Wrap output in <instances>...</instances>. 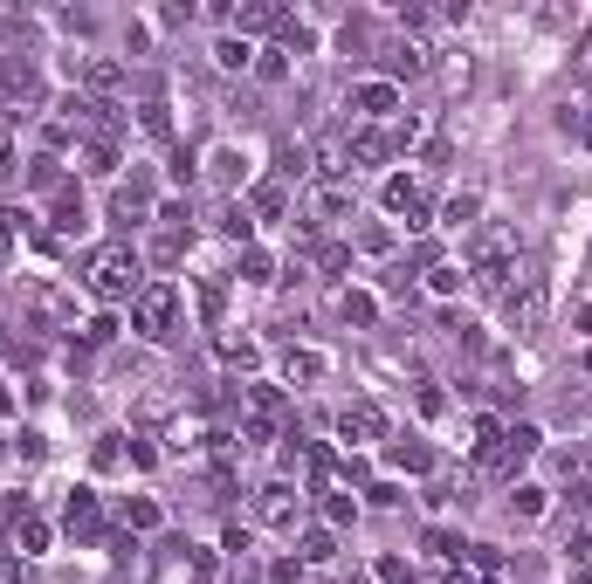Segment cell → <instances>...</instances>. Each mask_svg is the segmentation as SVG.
Listing matches in <instances>:
<instances>
[{"label": "cell", "instance_id": "cell-28", "mask_svg": "<svg viewBox=\"0 0 592 584\" xmlns=\"http://www.w3.org/2000/svg\"><path fill=\"white\" fill-rule=\"evenodd\" d=\"M475 214H483V193H454L441 206V227H475Z\"/></svg>", "mask_w": 592, "mask_h": 584}, {"label": "cell", "instance_id": "cell-11", "mask_svg": "<svg viewBox=\"0 0 592 584\" xmlns=\"http://www.w3.org/2000/svg\"><path fill=\"white\" fill-rule=\"evenodd\" d=\"M386 214H406V227H427V193L413 179H386Z\"/></svg>", "mask_w": 592, "mask_h": 584}, {"label": "cell", "instance_id": "cell-10", "mask_svg": "<svg viewBox=\"0 0 592 584\" xmlns=\"http://www.w3.org/2000/svg\"><path fill=\"white\" fill-rule=\"evenodd\" d=\"M344 214H352V186H344V179H324V186L311 193V227H331V220H344Z\"/></svg>", "mask_w": 592, "mask_h": 584}, {"label": "cell", "instance_id": "cell-43", "mask_svg": "<svg viewBox=\"0 0 592 584\" xmlns=\"http://www.w3.org/2000/svg\"><path fill=\"white\" fill-rule=\"evenodd\" d=\"M228 550L241 557V570H249V550H255V529H241V523H228Z\"/></svg>", "mask_w": 592, "mask_h": 584}, {"label": "cell", "instance_id": "cell-25", "mask_svg": "<svg viewBox=\"0 0 592 584\" xmlns=\"http://www.w3.org/2000/svg\"><path fill=\"white\" fill-rule=\"evenodd\" d=\"M138 131H145L152 145H172V110L158 104V96H152V104H138Z\"/></svg>", "mask_w": 592, "mask_h": 584}, {"label": "cell", "instance_id": "cell-19", "mask_svg": "<svg viewBox=\"0 0 592 584\" xmlns=\"http://www.w3.org/2000/svg\"><path fill=\"white\" fill-rule=\"evenodd\" d=\"M83 83H90V96L110 104V90H125V69H117L110 55H90V62H83Z\"/></svg>", "mask_w": 592, "mask_h": 584}, {"label": "cell", "instance_id": "cell-54", "mask_svg": "<svg viewBox=\"0 0 592 584\" xmlns=\"http://www.w3.org/2000/svg\"><path fill=\"white\" fill-rule=\"evenodd\" d=\"M7 179H15V145L0 138V186H7Z\"/></svg>", "mask_w": 592, "mask_h": 584}, {"label": "cell", "instance_id": "cell-29", "mask_svg": "<svg viewBox=\"0 0 592 584\" xmlns=\"http://www.w3.org/2000/svg\"><path fill=\"white\" fill-rule=\"evenodd\" d=\"M187 241H193V234H172V227H158V241H152V262H158V268H179V262H187Z\"/></svg>", "mask_w": 592, "mask_h": 584}, {"label": "cell", "instance_id": "cell-2", "mask_svg": "<svg viewBox=\"0 0 592 584\" xmlns=\"http://www.w3.org/2000/svg\"><path fill=\"white\" fill-rule=\"evenodd\" d=\"M545 317H551V289H545V276L530 262H516V282L503 289V323H510L516 337H530V330H545Z\"/></svg>", "mask_w": 592, "mask_h": 584}, {"label": "cell", "instance_id": "cell-21", "mask_svg": "<svg viewBox=\"0 0 592 584\" xmlns=\"http://www.w3.org/2000/svg\"><path fill=\"white\" fill-rule=\"evenodd\" d=\"M63 158H48V152H35L28 158V193H63Z\"/></svg>", "mask_w": 592, "mask_h": 584}, {"label": "cell", "instance_id": "cell-53", "mask_svg": "<svg viewBox=\"0 0 592 584\" xmlns=\"http://www.w3.org/2000/svg\"><path fill=\"white\" fill-rule=\"evenodd\" d=\"M468 557H475L483 570H503V550H489V543H468Z\"/></svg>", "mask_w": 592, "mask_h": 584}, {"label": "cell", "instance_id": "cell-49", "mask_svg": "<svg viewBox=\"0 0 592 584\" xmlns=\"http://www.w3.org/2000/svg\"><path fill=\"white\" fill-rule=\"evenodd\" d=\"M303 578V564H296V557H276V564H269V584H296Z\"/></svg>", "mask_w": 592, "mask_h": 584}, {"label": "cell", "instance_id": "cell-48", "mask_svg": "<svg viewBox=\"0 0 592 584\" xmlns=\"http://www.w3.org/2000/svg\"><path fill=\"white\" fill-rule=\"evenodd\" d=\"M427 276H434V289H441V296H454V289H462V268H448V262H434Z\"/></svg>", "mask_w": 592, "mask_h": 584}, {"label": "cell", "instance_id": "cell-15", "mask_svg": "<svg viewBox=\"0 0 592 584\" xmlns=\"http://www.w3.org/2000/svg\"><path fill=\"white\" fill-rule=\"evenodd\" d=\"M0 83H7V96H28V104H42V76H35L28 55H7L0 62Z\"/></svg>", "mask_w": 592, "mask_h": 584}, {"label": "cell", "instance_id": "cell-36", "mask_svg": "<svg viewBox=\"0 0 592 584\" xmlns=\"http://www.w3.org/2000/svg\"><path fill=\"white\" fill-rule=\"evenodd\" d=\"M338 309H344V323H373V317H379V303H373L365 289H344V303H338Z\"/></svg>", "mask_w": 592, "mask_h": 584}, {"label": "cell", "instance_id": "cell-12", "mask_svg": "<svg viewBox=\"0 0 592 584\" xmlns=\"http://www.w3.org/2000/svg\"><path fill=\"white\" fill-rule=\"evenodd\" d=\"M386 468H400V475H427V468H434V447H427L421 433H406V440L386 447Z\"/></svg>", "mask_w": 592, "mask_h": 584}, {"label": "cell", "instance_id": "cell-33", "mask_svg": "<svg viewBox=\"0 0 592 584\" xmlns=\"http://www.w3.org/2000/svg\"><path fill=\"white\" fill-rule=\"evenodd\" d=\"M338 48H344V55H365V48H373V21H365V15H352V21L338 28Z\"/></svg>", "mask_w": 592, "mask_h": 584}, {"label": "cell", "instance_id": "cell-9", "mask_svg": "<svg viewBox=\"0 0 592 584\" xmlns=\"http://www.w3.org/2000/svg\"><path fill=\"white\" fill-rule=\"evenodd\" d=\"M352 110H359V117H393V110H400V90H393L386 76H365V83H352Z\"/></svg>", "mask_w": 592, "mask_h": 584}, {"label": "cell", "instance_id": "cell-57", "mask_svg": "<svg viewBox=\"0 0 592 584\" xmlns=\"http://www.w3.org/2000/svg\"><path fill=\"white\" fill-rule=\"evenodd\" d=\"M578 508H586V516H592V481H586V488H578Z\"/></svg>", "mask_w": 592, "mask_h": 584}, {"label": "cell", "instance_id": "cell-30", "mask_svg": "<svg viewBox=\"0 0 592 584\" xmlns=\"http://www.w3.org/2000/svg\"><path fill=\"white\" fill-rule=\"evenodd\" d=\"M241 282H255V289L276 282V255H269V247H241Z\"/></svg>", "mask_w": 592, "mask_h": 584}, {"label": "cell", "instance_id": "cell-47", "mask_svg": "<svg viewBox=\"0 0 592 584\" xmlns=\"http://www.w3.org/2000/svg\"><path fill=\"white\" fill-rule=\"evenodd\" d=\"M110 337H117V323H110V317H90V323H83V344H110Z\"/></svg>", "mask_w": 592, "mask_h": 584}, {"label": "cell", "instance_id": "cell-58", "mask_svg": "<svg viewBox=\"0 0 592 584\" xmlns=\"http://www.w3.org/2000/svg\"><path fill=\"white\" fill-rule=\"evenodd\" d=\"M0 461H7V440H0Z\"/></svg>", "mask_w": 592, "mask_h": 584}, {"label": "cell", "instance_id": "cell-39", "mask_svg": "<svg viewBox=\"0 0 592 584\" xmlns=\"http://www.w3.org/2000/svg\"><path fill=\"white\" fill-rule=\"evenodd\" d=\"M421 543H427V557H462V550H468V543L454 537V529H427Z\"/></svg>", "mask_w": 592, "mask_h": 584}, {"label": "cell", "instance_id": "cell-22", "mask_svg": "<svg viewBox=\"0 0 592 584\" xmlns=\"http://www.w3.org/2000/svg\"><path fill=\"white\" fill-rule=\"evenodd\" d=\"M311 172H317V166H311V152H303L296 138L276 145V179H282V186H290V179H311Z\"/></svg>", "mask_w": 592, "mask_h": 584}, {"label": "cell", "instance_id": "cell-8", "mask_svg": "<svg viewBox=\"0 0 592 584\" xmlns=\"http://www.w3.org/2000/svg\"><path fill=\"white\" fill-rule=\"evenodd\" d=\"M338 433H344V440H386V413H379L373 399H352L338 413Z\"/></svg>", "mask_w": 592, "mask_h": 584}, {"label": "cell", "instance_id": "cell-55", "mask_svg": "<svg viewBox=\"0 0 592 584\" xmlns=\"http://www.w3.org/2000/svg\"><path fill=\"white\" fill-rule=\"evenodd\" d=\"M0 584H21V564H15L7 550H0Z\"/></svg>", "mask_w": 592, "mask_h": 584}, {"label": "cell", "instance_id": "cell-37", "mask_svg": "<svg viewBox=\"0 0 592 584\" xmlns=\"http://www.w3.org/2000/svg\"><path fill=\"white\" fill-rule=\"evenodd\" d=\"M255 76H262V83H282V76H290L282 48H255Z\"/></svg>", "mask_w": 592, "mask_h": 584}, {"label": "cell", "instance_id": "cell-3", "mask_svg": "<svg viewBox=\"0 0 592 584\" xmlns=\"http://www.w3.org/2000/svg\"><path fill=\"white\" fill-rule=\"evenodd\" d=\"M21 309L28 330H77V296L63 282H21Z\"/></svg>", "mask_w": 592, "mask_h": 584}, {"label": "cell", "instance_id": "cell-50", "mask_svg": "<svg viewBox=\"0 0 592 584\" xmlns=\"http://www.w3.org/2000/svg\"><path fill=\"white\" fill-rule=\"evenodd\" d=\"M365 495H373V508H400V502H406V495L393 488V481H373V488H365Z\"/></svg>", "mask_w": 592, "mask_h": 584}, {"label": "cell", "instance_id": "cell-42", "mask_svg": "<svg viewBox=\"0 0 592 584\" xmlns=\"http://www.w3.org/2000/svg\"><path fill=\"white\" fill-rule=\"evenodd\" d=\"M90 461L104 468V475H110V468H117V461H125V447H117V433H104V440H97V454H90Z\"/></svg>", "mask_w": 592, "mask_h": 584}, {"label": "cell", "instance_id": "cell-46", "mask_svg": "<svg viewBox=\"0 0 592 584\" xmlns=\"http://www.w3.org/2000/svg\"><path fill=\"white\" fill-rule=\"evenodd\" d=\"M166 166H172V179H179V186H193V152H187V145H172Z\"/></svg>", "mask_w": 592, "mask_h": 584}, {"label": "cell", "instance_id": "cell-52", "mask_svg": "<svg viewBox=\"0 0 592 584\" xmlns=\"http://www.w3.org/2000/svg\"><path fill=\"white\" fill-rule=\"evenodd\" d=\"M220 303H228V296H220V282H207V289H200V317L214 323V317H220Z\"/></svg>", "mask_w": 592, "mask_h": 584}, {"label": "cell", "instance_id": "cell-56", "mask_svg": "<svg viewBox=\"0 0 592 584\" xmlns=\"http://www.w3.org/2000/svg\"><path fill=\"white\" fill-rule=\"evenodd\" d=\"M441 584H475V578H468V570H448V578H441Z\"/></svg>", "mask_w": 592, "mask_h": 584}, {"label": "cell", "instance_id": "cell-14", "mask_svg": "<svg viewBox=\"0 0 592 584\" xmlns=\"http://www.w3.org/2000/svg\"><path fill=\"white\" fill-rule=\"evenodd\" d=\"M421 69H434V48L427 42H393L386 48V76H421Z\"/></svg>", "mask_w": 592, "mask_h": 584}, {"label": "cell", "instance_id": "cell-40", "mask_svg": "<svg viewBox=\"0 0 592 584\" xmlns=\"http://www.w3.org/2000/svg\"><path fill=\"white\" fill-rule=\"evenodd\" d=\"M565 557H572L578 570H592V529H572V537H565Z\"/></svg>", "mask_w": 592, "mask_h": 584}, {"label": "cell", "instance_id": "cell-4", "mask_svg": "<svg viewBox=\"0 0 592 584\" xmlns=\"http://www.w3.org/2000/svg\"><path fill=\"white\" fill-rule=\"evenodd\" d=\"M172 317H179V289H172V282H145V289L131 296V330H138V337H166Z\"/></svg>", "mask_w": 592, "mask_h": 584}, {"label": "cell", "instance_id": "cell-1", "mask_svg": "<svg viewBox=\"0 0 592 584\" xmlns=\"http://www.w3.org/2000/svg\"><path fill=\"white\" fill-rule=\"evenodd\" d=\"M83 289H90L97 303H131V296L145 289V276H138V255H131L125 241L90 247V255H83Z\"/></svg>", "mask_w": 592, "mask_h": 584}, {"label": "cell", "instance_id": "cell-20", "mask_svg": "<svg viewBox=\"0 0 592 584\" xmlns=\"http://www.w3.org/2000/svg\"><path fill=\"white\" fill-rule=\"evenodd\" d=\"M249 214H262V220H282V214H290V186H282V179H262V186L249 193Z\"/></svg>", "mask_w": 592, "mask_h": 584}, {"label": "cell", "instance_id": "cell-34", "mask_svg": "<svg viewBox=\"0 0 592 584\" xmlns=\"http://www.w3.org/2000/svg\"><path fill=\"white\" fill-rule=\"evenodd\" d=\"M83 172H97V179H110V172H117V145L90 138V145H83Z\"/></svg>", "mask_w": 592, "mask_h": 584}, {"label": "cell", "instance_id": "cell-18", "mask_svg": "<svg viewBox=\"0 0 592 584\" xmlns=\"http://www.w3.org/2000/svg\"><path fill=\"white\" fill-rule=\"evenodd\" d=\"M234 21H241V42H249V35L282 28V7H276V0H249V7H234Z\"/></svg>", "mask_w": 592, "mask_h": 584}, {"label": "cell", "instance_id": "cell-6", "mask_svg": "<svg viewBox=\"0 0 592 584\" xmlns=\"http://www.w3.org/2000/svg\"><path fill=\"white\" fill-rule=\"evenodd\" d=\"M110 220H117V227H145V220H152V172H131V179L110 193Z\"/></svg>", "mask_w": 592, "mask_h": 584}, {"label": "cell", "instance_id": "cell-7", "mask_svg": "<svg viewBox=\"0 0 592 584\" xmlns=\"http://www.w3.org/2000/svg\"><path fill=\"white\" fill-rule=\"evenodd\" d=\"M63 529H69L77 543H97V537H104V508H97V495H90V488H77V495H69Z\"/></svg>", "mask_w": 592, "mask_h": 584}, {"label": "cell", "instance_id": "cell-31", "mask_svg": "<svg viewBox=\"0 0 592 584\" xmlns=\"http://www.w3.org/2000/svg\"><path fill=\"white\" fill-rule=\"evenodd\" d=\"M338 557V537L331 529H303V550H296V564H331Z\"/></svg>", "mask_w": 592, "mask_h": 584}, {"label": "cell", "instance_id": "cell-38", "mask_svg": "<svg viewBox=\"0 0 592 584\" xmlns=\"http://www.w3.org/2000/svg\"><path fill=\"white\" fill-rule=\"evenodd\" d=\"M558 131L578 145H592V110H558Z\"/></svg>", "mask_w": 592, "mask_h": 584}, {"label": "cell", "instance_id": "cell-13", "mask_svg": "<svg viewBox=\"0 0 592 584\" xmlns=\"http://www.w3.org/2000/svg\"><path fill=\"white\" fill-rule=\"evenodd\" d=\"M7 516H15V550L21 557H42L48 550V523H42V516H28V502H15Z\"/></svg>", "mask_w": 592, "mask_h": 584}, {"label": "cell", "instance_id": "cell-26", "mask_svg": "<svg viewBox=\"0 0 592 584\" xmlns=\"http://www.w3.org/2000/svg\"><path fill=\"white\" fill-rule=\"evenodd\" d=\"M282 378H290V385H317V378H324V357H317V351H290V357H282Z\"/></svg>", "mask_w": 592, "mask_h": 584}, {"label": "cell", "instance_id": "cell-16", "mask_svg": "<svg viewBox=\"0 0 592 584\" xmlns=\"http://www.w3.org/2000/svg\"><path fill=\"white\" fill-rule=\"evenodd\" d=\"M241 399H249V419H255V427H282V413H290V399H282L276 385H249Z\"/></svg>", "mask_w": 592, "mask_h": 584}, {"label": "cell", "instance_id": "cell-27", "mask_svg": "<svg viewBox=\"0 0 592 584\" xmlns=\"http://www.w3.org/2000/svg\"><path fill=\"white\" fill-rule=\"evenodd\" d=\"M117 523L125 529H158V502L152 495H131V502H117Z\"/></svg>", "mask_w": 592, "mask_h": 584}, {"label": "cell", "instance_id": "cell-17", "mask_svg": "<svg viewBox=\"0 0 592 584\" xmlns=\"http://www.w3.org/2000/svg\"><path fill=\"white\" fill-rule=\"evenodd\" d=\"M344 158H359V166H386L393 145H386V131H373V124H365V131H352V138H344Z\"/></svg>", "mask_w": 592, "mask_h": 584}, {"label": "cell", "instance_id": "cell-24", "mask_svg": "<svg viewBox=\"0 0 592 584\" xmlns=\"http://www.w3.org/2000/svg\"><path fill=\"white\" fill-rule=\"evenodd\" d=\"M214 62L228 69V76H241V69H255V48L241 42V35H220V42H214Z\"/></svg>", "mask_w": 592, "mask_h": 584}, {"label": "cell", "instance_id": "cell-51", "mask_svg": "<svg viewBox=\"0 0 592 584\" xmlns=\"http://www.w3.org/2000/svg\"><path fill=\"white\" fill-rule=\"evenodd\" d=\"M359 247H365V255H386L393 234H386V227H365V234H359Z\"/></svg>", "mask_w": 592, "mask_h": 584}, {"label": "cell", "instance_id": "cell-35", "mask_svg": "<svg viewBox=\"0 0 592 584\" xmlns=\"http://www.w3.org/2000/svg\"><path fill=\"white\" fill-rule=\"evenodd\" d=\"M214 351H220V365H234V371H249V365H255V357H262V351H255V344H249V337H220V344H214Z\"/></svg>", "mask_w": 592, "mask_h": 584}, {"label": "cell", "instance_id": "cell-32", "mask_svg": "<svg viewBox=\"0 0 592 584\" xmlns=\"http://www.w3.org/2000/svg\"><path fill=\"white\" fill-rule=\"evenodd\" d=\"M214 220H220V234H228V241H241V247H249V227H255V214H249L241 200H228Z\"/></svg>", "mask_w": 592, "mask_h": 584}, {"label": "cell", "instance_id": "cell-23", "mask_svg": "<svg viewBox=\"0 0 592 584\" xmlns=\"http://www.w3.org/2000/svg\"><path fill=\"white\" fill-rule=\"evenodd\" d=\"M207 172H214V186H228V193H234V186L249 179V158L234 152V145H220V152H214V158H207Z\"/></svg>", "mask_w": 592, "mask_h": 584}, {"label": "cell", "instance_id": "cell-44", "mask_svg": "<svg viewBox=\"0 0 592 584\" xmlns=\"http://www.w3.org/2000/svg\"><path fill=\"white\" fill-rule=\"evenodd\" d=\"M379 584H413V570H406V557H379Z\"/></svg>", "mask_w": 592, "mask_h": 584}, {"label": "cell", "instance_id": "cell-5", "mask_svg": "<svg viewBox=\"0 0 592 584\" xmlns=\"http://www.w3.org/2000/svg\"><path fill=\"white\" fill-rule=\"evenodd\" d=\"M255 523L296 529V523H303V495H296L290 481H262V488H255Z\"/></svg>", "mask_w": 592, "mask_h": 584}, {"label": "cell", "instance_id": "cell-41", "mask_svg": "<svg viewBox=\"0 0 592 584\" xmlns=\"http://www.w3.org/2000/svg\"><path fill=\"white\" fill-rule=\"evenodd\" d=\"M510 508L524 516V523H530V516H545V488H516V495H510Z\"/></svg>", "mask_w": 592, "mask_h": 584}, {"label": "cell", "instance_id": "cell-59", "mask_svg": "<svg viewBox=\"0 0 592 584\" xmlns=\"http://www.w3.org/2000/svg\"><path fill=\"white\" fill-rule=\"evenodd\" d=\"M352 584H373V578H352Z\"/></svg>", "mask_w": 592, "mask_h": 584}, {"label": "cell", "instance_id": "cell-45", "mask_svg": "<svg viewBox=\"0 0 592 584\" xmlns=\"http://www.w3.org/2000/svg\"><path fill=\"white\" fill-rule=\"evenodd\" d=\"M324 516H331V529H344L352 516H359V508H352V495H331V502H324Z\"/></svg>", "mask_w": 592, "mask_h": 584}]
</instances>
